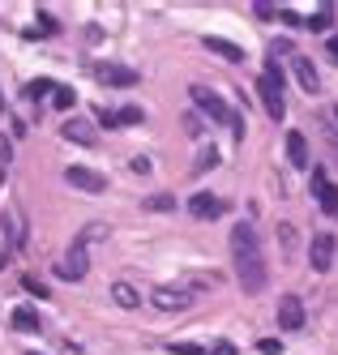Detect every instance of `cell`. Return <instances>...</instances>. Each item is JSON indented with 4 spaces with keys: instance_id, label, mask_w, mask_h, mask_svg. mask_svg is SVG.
Segmentation results:
<instances>
[{
    "instance_id": "obj_1",
    "label": "cell",
    "mask_w": 338,
    "mask_h": 355,
    "mask_svg": "<svg viewBox=\"0 0 338 355\" xmlns=\"http://www.w3.org/2000/svg\"><path fill=\"white\" fill-rule=\"evenodd\" d=\"M231 261H236V278L248 295L266 291L270 283V266H266V252H262V236H257L253 223H236L231 227Z\"/></svg>"
},
{
    "instance_id": "obj_2",
    "label": "cell",
    "mask_w": 338,
    "mask_h": 355,
    "mask_svg": "<svg viewBox=\"0 0 338 355\" xmlns=\"http://www.w3.org/2000/svg\"><path fill=\"white\" fill-rule=\"evenodd\" d=\"M108 232H112L108 223H90L86 232H82V236L73 240V248H69V257H65V261L56 266V278H69V283H82V278H86V270H90V261H86V248H90L94 240H103V236H108Z\"/></svg>"
},
{
    "instance_id": "obj_3",
    "label": "cell",
    "mask_w": 338,
    "mask_h": 355,
    "mask_svg": "<svg viewBox=\"0 0 338 355\" xmlns=\"http://www.w3.org/2000/svg\"><path fill=\"white\" fill-rule=\"evenodd\" d=\"M257 94H262L270 120H282V116H287V103H282V69H278L274 60L262 69V78H257Z\"/></svg>"
},
{
    "instance_id": "obj_4",
    "label": "cell",
    "mask_w": 338,
    "mask_h": 355,
    "mask_svg": "<svg viewBox=\"0 0 338 355\" xmlns=\"http://www.w3.org/2000/svg\"><path fill=\"white\" fill-rule=\"evenodd\" d=\"M193 291H185V287H154L150 291V304L159 313H185V309H193Z\"/></svg>"
},
{
    "instance_id": "obj_5",
    "label": "cell",
    "mask_w": 338,
    "mask_h": 355,
    "mask_svg": "<svg viewBox=\"0 0 338 355\" xmlns=\"http://www.w3.org/2000/svg\"><path fill=\"white\" fill-rule=\"evenodd\" d=\"M334 252H338L334 232H317L313 240H308V266H313L317 274H326V270L334 266Z\"/></svg>"
},
{
    "instance_id": "obj_6",
    "label": "cell",
    "mask_w": 338,
    "mask_h": 355,
    "mask_svg": "<svg viewBox=\"0 0 338 355\" xmlns=\"http://www.w3.org/2000/svg\"><path fill=\"white\" fill-rule=\"evenodd\" d=\"M94 78L103 82V86H137L142 78H137V69H128V64H116V60H103V64H94Z\"/></svg>"
},
{
    "instance_id": "obj_7",
    "label": "cell",
    "mask_w": 338,
    "mask_h": 355,
    "mask_svg": "<svg viewBox=\"0 0 338 355\" xmlns=\"http://www.w3.org/2000/svg\"><path fill=\"white\" fill-rule=\"evenodd\" d=\"M65 180H69L73 189H82V193H108V175H99L94 167H82V163H73V167L65 171Z\"/></svg>"
},
{
    "instance_id": "obj_8",
    "label": "cell",
    "mask_w": 338,
    "mask_h": 355,
    "mask_svg": "<svg viewBox=\"0 0 338 355\" xmlns=\"http://www.w3.org/2000/svg\"><path fill=\"white\" fill-rule=\"evenodd\" d=\"M308 189H313L317 206H321L326 214H338V184L330 180V175H326L321 167H313V184H308Z\"/></svg>"
},
{
    "instance_id": "obj_9",
    "label": "cell",
    "mask_w": 338,
    "mask_h": 355,
    "mask_svg": "<svg viewBox=\"0 0 338 355\" xmlns=\"http://www.w3.org/2000/svg\"><path fill=\"white\" fill-rule=\"evenodd\" d=\"M189 94H193V103H197V107H201L205 116H210V120H223V124L231 120V107L223 103V98H219L214 90H205V86H193Z\"/></svg>"
},
{
    "instance_id": "obj_10",
    "label": "cell",
    "mask_w": 338,
    "mask_h": 355,
    "mask_svg": "<svg viewBox=\"0 0 338 355\" xmlns=\"http://www.w3.org/2000/svg\"><path fill=\"white\" fill-rule=\"evenodd\" d=\"M300 325H304V300L300 295H282L278 300V329H291L296 334Z\"/></svg>"
},
{
    "instance_id": "obj_11",
    "label": "cell",
    "mask_w": 338,
    "mask_h": 355,
    "mask_svg": "<svg viewBox=\"0 0 338 355\" xmlns=\"http://www.w3.org/2000/svg\"><path fill=\"white\" fill-rule=\"evenodd\" d=\"M223 210H227V201L214 197V193H193V201H189V214L193 218H219Z\"/></svg>"
},
{
    "instance_id": "obj_12",
    "label": "cell",
    "mask_w": 338,
    "mask_h": 355,
    "mask_svg": "<svg viewBox=\"0 0 338 355\" xmlns=\"http://www.w3.org/2000/svg\"><path fill=\"white\" fill-rule=\"evenodd\" d=\"M287 163L291 167H313V159H308V137L300 129L287 133Z\"/></svg>"
},
{
    "instance_id": "obj_13",
    "label": "cell",
    "mask_w": 338,
    "mask_h": 355,
    "mask_svg": "<svg viewBox=\"0 0 338 355\" xmlns=\"http://www.w3.org/2000/svg\"><path fill=\"white\" fill-rule=\"evenodd\" d=\"M291 64H296V78H300V86H304L308 94H317V90H321V78H317V69H313V60H308V56H296Z\"/></svg>"
},
{
    "instance_id": "obj_14",
    "label": "cell",
    "mask_w": 338,
    "mask_h": 355,
    "mask_svg": "<svg viewBox=\"0 0 338 355\" xmlns=\"http://www.w3.org/2000/svg\"><path fill=\"white\" fill-rule=\"evenodd\" d=\"M60 133H65V141H77V146H94V141H99L86 120H65V129H60Z\"/></svg>"
},
{
    "instance_id": "obj_15",
    "label": "cell",
    "mask_w": 338,
    "mask_h": 355,
    "mask_svg": "<svg viewBox=\"0 0 338 355\" xmlns=\"http://www.w3.org/2000/svg\"><path fill=\"white\" fill-rule=\"evenodd\" d=\"M205 47H210L214 56L231 60V64H240V60H244V47H236V43H227V39H219V35H205Z\"/></svg>"
},
{
    "instance_id": "obj_16",
    "label": "cell",
    "mask_w": 338,
    "mask_h": 355,
    "mask_svg": "<svg viewBox=\"0 0 338 355\" xmlns=\"http://www.w3.org/2000/svg\"><path fill=\"white\" fill-rule=\"evenodd\" d=\"M112 300L120 304V309H137L142 304V291L133 283H112Z\"/></svg>"
},
{
    "instance_id": "obj_17",
    "label": "cell",
    "mask_w": 338,
    "mask_h": 355,
    "mask_svg": "<svg viewBox=\"0 0 338 355\" xmlns=\"http://www.w3.org/2000/svg\"><path fill=\"white\" fill-rule=\"evenodd\" d=\"M330 26H334V5H321V9H317L313 17L304 21V31H313V35H326Z\"/></svg>"
},
{
    "instance_id": "obj_18",
    "label": "cell",
    "mask_w": 338,
    "mask_h": 355,
    "mask_svg": "<svg viewBox=\"0 0 338 355\" xmlns=\"http://www.w3.org/2000/svg\"><path fill=\"white\" fill-rule=\"evenodd\" d=\"M142 210L167 214V210H176V197H171V193H150V197H142Z\"/></svg>"
},
{
    "instance_id": "obj_19",
    "label": "cell",
    "mask_w": 338,
    "mask_h": 355,
    "mask_svg": "<svg viewBox=\"0 0 338 355\" xmlns=\"http://www.w3.org/2000/svg\"><path fill=\"white\" fill-rule=\"evenodd\" d=\"M13 329H26V334H39V313H31V309H13Z\"/></svg>"
},
{
    "instance_id": "obj_20",
    "label": "cell",
    "mask_w": 338,
    "mask_h": 355,
    "mask_svg": "<svg viewBox=\"0 0 338 355\" xmlns=\"http://www.w3.org/2000/svg\"><path fill=\"white\" fill-rule=\"evenodd\" d=\"M210 167H219V150H214V146H210V150H201V155H197V163H193V175L210 171Z\"/></svg>"
},
{
    "instance_id": "obj_21",
    "label": "cell",
    "mask_w": 338,
    "mask_h": 355,
    "mask_svg": "<svg viewBox=\"0 0 338 355\" xmlns=\"http://www.w3.org/2000/svg\"><path fill=\"white\" fill-rule=\"evenodd\" d=\"M142 120H146L142 107H120V112H116V124H142Z\"/></svg>"
},
{
    "instance_id": "obj_22",
    "label": "cell",
    "mask_w": 338,
    "mask_h": 355,
    "mask_svg": "<svg viewBox=\"0 0 338 355\" xmlns=\"http://www.w3.org/2000/svg\"><path fill=\"white\" fill-rule=\"evenodd\" d=\"M47 90H56V82L39 78V82H31V86H26V98H35V103H39V94H47Z\"/></svg>"
},
{
    "instance_id": "obj_23",
    "label": "cell",
    "mask_w": 338,
    "mask_h": 355,
    "mask_svg": "<svg viewBox=\"0 0 338 355\" xmlns=\"http://www.w3.org/2000/svg\"><path fill=\"white\" fill-rule=\"evenodd\" d=\"M167 351L171 355H205V347H197V343H171Z\"/></svg>"
},
{
    "instance_id": "obj_24",
    "label": "cell",
    "mask_w": 338,
    "mask_h": 355,
    "mask_svg": "<svg viewBox=\"0 0 338 355\" xmlns=\"http://www.w3.org/2000/svg\"><path fill=\"white\" fill-rule=\"evenodd\" d=\"M22 287H26V291H31V295H39V300H47V287L39 283V278H31V274H26V278H22Z\"/></svg>"
},
{
    "instance_id": "obj_25",
    "label": "cell",
    "mask_w": 338,
    "mask_h": 355,
    "mask_svg": "<svg viewBox=\"0 0 338 355\" xmlns=\"http://www.w3.org/2000/svg\"><path fill=\"white\" fill-rule=\"evenodd\" d=\"M51 94H56V107H73V98H77V94H73L69 86H56Z\"/></svg>"
},
{
    "instance_id": "obj_26",
    "label": "cell",
    "mask_w": 338,
    "mask_h": 355,
    "mask_svg": "<svg viewBox=\"0 0 338 355\" xmlns=\"http://www.w3.org/2000/svg\"><path fill=\"white\" fill-rule=\"evenodd\" d=\"M278 236H282V248H287V252L296 248V227H291V223H282V227H278Z\"/></svg>"
},
{
    "instance_id": "obj_27",
    "label": "cell",
    "mask_w": 338,
    "mask_h": 355,
    "mask_svg": "<svg viewBox=\"0 0 338 355\" xmlns=\"http://www.w3.org/2000/svg\"><path fill=\"white\" fill-rule=\"evenodd\" d=\"M257 351H262V355H278L282 343H278V338H262V343H257Z\"/></svg>"
},
{
    "instance_id": "obj_28",
    "label": "cell",
    "mask_w": 338,
    "mask_h": 355,
    "mask_svg": "<svg viewBox=\"0 0 338 355\" xmlns=\"http://www.w3.org/2000/svg\"><path fill=\"white\" fill-rule=\"evenodd\" d=\"M128 167H133L137 175H150V171H154V163H150L146 155H137V159H133V163H128Z\"/></svg>"
},
{
    "instance_id": "obj_29",
    "label": "cell",
    "mask_w": 338,
    "mask_h": 355,
    "mask_svg": "<svg viewBox=\"0 0 338 355\" xmlns=\"http://www.w3.org/2000/svg\"><path fill=\"white\" fill-rule=\"evenodd\" d=\"M227 124H231V133H236V137L244 141V129H248V124H244V116H236V112H231V120H227Z\"/></svg>"
},
{
    "instance_id": "obj_30",
    "label": "cell",
    "mask_w": 338,
    "mask_h": 355,
    "mask_svg": "<svg viewBox=\"0 0 338 355\" xmlns=\"http://www.w3.org/2000/svg\"><path fill=\"white\" fill-rule=\"evenodd\" d=\"M39 31H43V35H60V26H56L47 13H39Z\"/></svg>"
},
{
    "instance_id": "obj_31",
    "label": "cell",
    "mask_w": 338,
    "mask_h": 355,
    "mask_svg": "<svg viewBox=\"0 0 338 355\" xmlns=\"http://www.w3.org/2000/svg\"><path fill=\"white\" fill-rule=\"evenodd\" d=\"M185 133H189V137H201V120H197V116H185Z\"/></svg>"
},
{
    "instance_id": "obj_32",
    "label": "cell",
    "mask_w": 338,
    "mask_h": 355,
    "mask_svg": "<svg viewBox=\"0 0 338 355\" xmlns=\"http://www.w3.org/2000/svg\"><path fill=\"white\" fill-rule=\"evenodd\" d=\"M210 355H236V343H227V338H223V343L210 347Z\"/></svg>"
},
{
    "instance_id": "obj_33",
    "label": "cell",
    "mask_w": 338,
    "mask_h": 355,
    "mask_svg": "<svg viewBox=\"0 0 338 355\" xmlns=\"http://www.w3.org/2000/svg\"><path fill=\"white\" fill-rule=\"evenodd\" d=\"M99 124H103V129H116V112H108V107H99Z\"/></svg>"
},
{
    "instance_id": "obj_34",
    "label": "cell",
    "mask_w": 338,
    "mask_h": 355,
    "mask_svg": "<svg viewBox=\"0 0 338 355\" xmlns=\"http://www.w3.org/2000/svg\"><path fill=\"white\" fill-rule=\"evenodd\" d=\"M253 13H257V17H274L278 9H274V5H253Z\"/></svg>"
},
{
    "instance_id": "obj_35",
    "label": "cell",
    "mask_w": 338,
    "mask_h": 355,
    "mask_svg": "<svg viewBox=\"0 0 338 355\" xmlns=\"http://www.w3.org/2000/svg\"><path fill=\"white\" fill-rule=\"evenodd\" d=\"M326 52H330V60H338V35H330V43H326Z\"/></svg>"
},
{
    "instance_id": "obj_36",
    "label": "cell",
    "mask_w": 338,
    "mask_h": 355,
    "mask_svg": "<svg viewBox=\"0 0 338 355\" xmlns=\"http://www.w3.org/2000/svg\"><path fill=\"white\" fill-rule=\"evenodd\" d=\"M26 355H39V351H26Z\"/></svg>"
}]
</instances>
